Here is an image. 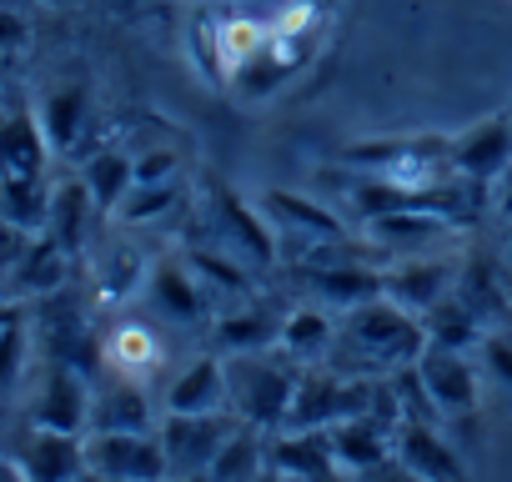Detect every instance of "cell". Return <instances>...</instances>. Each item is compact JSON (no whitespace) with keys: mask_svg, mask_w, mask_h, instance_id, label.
Segmentation results:
<instances>
[{"mask_svg":"<svg viewBox=\"0 0 512 482\" xmlns=\"http://www.w3.org/2000/svg\"><path fill=\"white\" fill-rule=\"evenodd\" d=\"M337 347H347L357 357L352 377H392L427 352V327H422V317L402 312L397 302L372 297V302L347 312Z\"/></svg>","mask_w":512,"mask_h":482,"instance_id":"1","label":"cell"},{"mask_svg":"<svg viewBox=\"0 0 512 482\" xmlns=\"http://www.w3.org/2000/svg\"><path fill=\"white\" fill-rule=\"evenodd\" d=\"M452 136H437V131H417V136H377V141H357L347 146L337 161L342 166H357L362 176H377L397 191H412V196H427L452 176Z\"/></svg>","mask_w":512,"mask_h":482,"instance_id":"2","label":"cell"},{"mask_svg":"<svg viewBox=\"0 0 512 482\" xmlns=\"http://www.w3.org/2000/svg\"><path fill=\"white\" fill-rule=\"evenodd\" d=\"M302 367L292 357L267 352H236L226 357V392H231V412L236 422L256 427V432H282L292 397H297Z\"/></svg>","mask_w":512,"mask_h":482,"instance_id":"3","label":"cell"},{"mask_svg":"<svg viewBox=\"0 0 512 482\" xmlns=\"http://www.w3.org/2000/svg\"><path fill=\"white\" fill-rule=\"evenodd\" d=\"M201 211L211 221V241L221 252L241 257L251 272H272L282 262V247H277V231L272 221L262 216V206H251L231 181H221L216 171L201 176Z\"/></svg>","mask_w":512,"mask_h":482,"instance_id":"4","label":"cell"},{"mask_svg":"<svg viewBox=\"0 0 512 482\" xmlns=\"http://www.w3.org/2000/svg\"><path fill=\"white\" fill-rule=\"evenodd\" d=\"M236 412H166L156 437L166 447V467L171 477H186V472H206L211 457L221 452V442L236 432Z\"/></svg>","mask_w":512,"mask_h":482,"instance_id":"5","label":"cell"},{"mask_svg":"<svg viewBox=\"0 0 512 482\" xmlns=\"http://www.w3.org/2000/svg\"><path fill=\"white\" fill-rule=\"evenodd\" d=\"M86 467L106 482H166V447L156 432H86Z\"/></svg>","mask_w":512,"mask_h":482,"instance_id":"6","label":"cell"},{"mask_svg":"<svg viewBox=\"0 0 512 482\" xmlns=\"http://www.w3.org/2000/svg\"><path fill=\"white\" fill-rule=\"evenodd\" d=\"M447 161H452V176L497 186L512 171V116L507 111H492V116L472 121L467 131H452Z\"/></svg>","mask_w":512,"mask_h":482,"instance_id":"7","label":"cell"},{"mask_svg":"<svg viewBox=\"0 0 512 482\" xmlns=\"http://www.w3.org/2000/svg\"><path fill=\"white\" fill-rule=\"evenodd\" d=\"M91 377L66 367V362H46L41 372V387H36V402H31V427H51V432H76L86 437L91 432Z\"/></svg>","mask_w":512,"mask_h":482,"instance_id":"8","label":"cell"},{"mask_svg":"<svg viewBox=\"0 0 512 482\" xmlns=\"http://www.w3.org/2000/svg\"><path fill=\"white\" fill-rule=\"evenodd\" d=\"M417 382L427 387L432 407L442 417H472L477 412V392H482V372L467 362V352H452V347H432L412 362Z\"/></svg>","mask_w":512,"mask_h":482,"instance_id":"9","label":"cell"},{"mask_svg":"<svg viewBox=\"0 0 512 482\" xmlns=\"http://www.w3.org/2000/svg\"><path fill=\"white\" fill-rule=\"evenodd\" d=\"M462 277V262L452 257H402L397 267H382V297L397 302L412 317H427Z\"/></svg>","mask_w":512,"mask_h":482,"instance_id":"10","label":"cell"},{"mask_svg":"<svg viewBox=\"0 0 512 482\" xmlns=\"http://www.w3.org/2000/svg\"><path fill=\"white\" fill-rule=\"evenodd\" d=\"M146 302L156 317L176 322V327H196V322H216V302L206 297V287L196 282V272L186 267V257H166L151 267L146 277Z\"/></svg>","mask_w":512,"mask_h":482,"instance_id":"11","label":"cell"},{"mask_svg":"<svg viewBox=\"0 0 512 482\" xmlns=\"http://www.w3.org/2000/svg\"><path fill=\"white\" fill-rule=\"evenodd\" d=\"M66 282H71V252L51 231H36L31 247L21 252V262L6 272V297L11 302H41V297L66 292Z\"/></svg>","mask_w":512,"mask_h":482,"instance_id":"12","label":"cell"},{"mask_svg":"<svg viewBox=\"0 0 512 482\" xmlns=\"http://www.w3.org/2000/svg\"><path fill=\"white\" fill-rule=\"evenodd\" d=\"M16 467L26 482H76L86 472V437L31 427L16 447Z\"/></svg>","mask_w":512,"mask_h":482,"instance_id":"13","label":"cell"},{"mask_svg":"<svg viewBox=\"0 0 512 482\" xmlns=\"http://www.w3.org/2000/svg\"><path fill=\"white\" fill-rule=\"evenodd\" d=\"M397 462L422 482H467V467L442 437V422H397Z\"/></svg>","mask_w":512,"mask_h":482,"instance_id":"14","label":"cell"},{"mask_svg":"<svg viewBox=\"0 0 512 482\" xmlns=\"http://www.w3.org/2000/svg\"><path fill=\"white\" fill-rule=\"evenodd\" d=\"M332 452H337V467L362 477V472L382 467L387 457H397V427L377 412H357L332 427Z\"/></svg>","mask_w":512,"mask_h":482,"instance_id":"15","label":"cell"},{"mask_svg":"<svg viewBox=\"0 0 512 482\" xmlns=\"http://www.w3.org/2000/svg\"><path fill=\"white\" fill-rule=\"evenodd\" d=\"M267 467L297 477V482H312L322 472L337 467V452H332V427H282L267 437Z\"/></svg>","mask_w":512,"mask_h":482,"instance_id":"16","label":"cell"},{"mask_svg":"<svg viewBox=\"0 0 512 482\" xmlns=\"http://www.w3.org/2000/svg\"><path fill=\"white\" fill-rule=\"evenodd\" d=\"M51 156L56 151L41 131L36 106H16L0 116V176H46Z\"/></svg>","mask_w":512,"mask_h":482,"instance_id":"17","label":"cell"},{"mask_svg":"<svg viewBox=\"0 0 512 482\" xmlns=\"http://www.w3.org/2000/svg\"><path fill=\"white\" fill-rule=\"evenodd\" d=\"M297 277L332 307L352 312L372 297H382V267H362L357 257H342V262H317V267H297Z\"/></svg>","mask_w":512,"mask_h":482,"instance_id":"18","label":"cell"},{"mask_svg":"<svg viewBox=\"0 0 512 482\" xmlns=\"http://www.w3.org/2000/svg\"><path fill=\"white\" fill-rule=\"evenodd\" d=\"M166 412H231V392H226V357L206 352L196 362H186L171 387H166Z\"/></svg>","mask_w":512,"mask_h":482,"instance_id":"19","label":"cell"},{"mask_svg":"<svg viewBox=\"0 0 512 482\" xmlns=\"http://www.w3.org/2000/svg\"><path fill=\"white\" fill-rule=\"evenodd\" d=\"M91 432H156V412H151L146 387L111 372L91 397Z\"/></svg>","mask_w":512,"mask_h":482,"instance_id":"20","label":"cell"},{"mask_svg":"<svg viewBox=\"0 0 512 482\" xmlns=\"http://www.w3.org/2000/svg\"><path fill=\"white\" fill-rule=\"evenodd\" d=\"M277 332H282V317L262 302H236V307L216 312V322H211V337H216L221 357L267 352V347H277Z\"/></svg>","mask_w":512,"mask_h":482,"instance_id":"21","label":"cell"},{"mask_svg":"<svg viewBox=\"0 0 512 482\" xmlns=\"http://www.w3.org/2000/svg\"><path fill=\"white\" fill-rule=\"evenodd\" d=\"M36 116H41V131H46L51 151H56V156H66V151H76L81 131L91 126V91H86L81 81L51 86V91L41 96Z\"/></svg>","mask_w":512,"mask_h":482,"instance_id":"22","label":"cell"},{"mask_svg":"<svg viewBox=\"0 0 512 482\" xmlns=\"http://www.w3.org/2000/svg\"><path fill=\"white\" fill-rule=\"evenodd\" d=\"M96 216H101V206H96V196L86 191V181L76 176V181H61V186L51 191V216H46V231H51V236L61 241V247L76 257V252H86Z\"/></svg>","mask_w":512,"mask_h":482,"instance_id":"23","label":"cell"},{"mask_svg":"<svg viewBox=\"0 0 512 482\" xmlns=\"http://www.w3.org/2000/svg\"><path fill=\"white\" fill-rule=\"evenodd\" d=\"M332 347H337V327H332V317H327L322 307H297V312L282 317L277 352L292 357L297 367H317V362H327Z\"/></svg>","mask_w":512,"mask_h":482,"instance_id":"24","label":"cell"},{"mask_svg":"<svg viewBox=\"0 0 512 482\" xmlns=\"http://www.w3.org/2000/svg\"><path fill=\"white\" fill-rule=\"evenodd\" d=\"M101 362L116 372V377H131L141 382L151 367H161V342L146 322H116L101 342Z\"/></svg>","mask_w":512,"mask_h":482,"instance_id":"25","label":"cell"},{"mask_svg":"<svg viewBox=\"0 0 512 482\" xmlns=\"http://www.w3.org/2000/svg\"><path fill=\"white\" fill-rule=\"evenodd\" d=\"M422 327H427V342H432V347H452V352H472V347H482V337H487V322L472 312V302H467L457 287L422 317Z\"/></svg>","mask_w":512,"mask_h":482,"instance_id":"26","label":"cell"},{"mask_svg":"<svg viewBox=\"0 0 512 482\" xmlns=\"http://www.w3.org/2000/svg\"><path fill=\"white\" fill-rule=\"evenodd\" d=\"M146 277H151V262L131 247V241H111V247H101V257H96V292H101L106 307L131 302L136 292H146Z\"/></svg>","mask_w":512,"mask_h":482,"instance_id":"27","label":"cell"},{"mask_svg":"<svg viewBox=\"0 0 512 482\" xmlns=\"http://www.w3.org/2000/svg\"><path fill=\"white\" fill-rule=\"evenodd\" d=\"M262 472H267V432H256V427H246V422L221 442V452H216L211 467H206L211 482H256Z\"/></svg>","mask_w":512,"mask_h":482,"instance_id":"28","label":"cell"},{"mask_svg":"<svg viewBox=\"0 0 512 482\" xmlns=\"http://www.w3.org/2000/svg\"><path fill=\"white\" fill-rule=\"evenodd\" d=\"M81 181H86V191L96 196L101 211H116V206L126 201V191L136 186V156H126V151H116V146H101V151L86 156Z\"/></svg>","mask_w":512,"mask_h":482,"instance_id":"29","label":"cell"},{"mask_svg":"<svg viewBox=\"0 0 512 482\" xmlns=\"http://www.w3.org/2000/svg\"><path fill=\"white\" fill-rule=\"evenodd\" d=\"M0 216L16 221L21 231H46L51 216V186L46 176H0Z\"/></svg>","mask_w":512,"mask_h":482,"instance_id":"30","label":"cell"},{"mask_svg":"<svg viewBox=\"0 0 512 482\" xmlns=\"http://www.w3.org/2000/svg\"><path fill=\"white\" fill-rule=\"evenodd\" d=\"M181 201H186L181 176H176V181H136V186L126 191V201H121L111 216L126 221V226H146V221H161L166 211H176Z\"/></svg>","mask_w":512,"mask_h":482,"instance_id":"31","label":"cell"},{"mask_svg":"<svg viewBox=\"0 0 512 482\" xmlns=\"http://www.w3.org/2000/svg\"><path fill=\"white\" fill-rule=\"evenodd\" d=\"M26 362H31V322H26V312H16L0 327V397H11L21 387Z\"/></svg>","mask_w":512,"mask_h":482,"instance_id":"32","label":"cell"},{"mask_svg":"<svg viewBox=\"0 0 512 482\" xmlns=\"http://www.w3.org/2000/svg\"><path fill=\"white\" fill-rule=\"evenodd\" d=\"M477 352H482V372L512 397V342H507L502 332H487Z\"/></svg>","mask_w":512,"mask_h":482,"instance_id":"33","label":"cell"},{"mask_svg":"<svg viewBox=\"0 0 512 482\" xmlns=\"http://www.w3.org/2000/svg\"><path fill=\"white\" fill-rule=\"evenodd\" d=\"M181 176V156L176 151H146V156H136V181H176Z\"/></svg>","mask_w":512,"mask_h":482,"instance_id":"34","label":"cell"},{"mask_svg":"<svg viewBox=\"0 0 512 482\" xmlns=\"http://www.w3.org/2000/svg\"><path fill=\"white\" fill-rule=\"evenodd\" d=\"M31 247V231H21L16 221H6L0 216V277H6L16 262H21V252Z\"/></svg>","mask_w":512,"mask_h":482,"instance_id":"35","label":"cell"},{"mask_svg":"<svg viewBox=\"0 0 512 482\" xmlns=\"http://www.w3.org/2000/svg\"><path fill=\"white\" fill-rule=\"evenodd\" d=\"M26 41H31V26H26V16H21V11H11V6H0V56L21 51Z\"/></svg>","mask_w":512,"mask_h":482,"instance_id":"36","label":"cell"},{"mask_svg":"<svg viewBox=\"0 0 512 482\" xmlns=\"http://www.w3.org/2000/svg\"><path fill=\"white\" fill-rule=\"evenodd\" d=\"M357 482H422V477H417V472H407V467H402L397 457H387L382 467H372V472H362Z\"/></svg>","mask_w":512,"mask_h":482,"instance_id":"37","label":"cell"},{"mask_svg":"<svg viewBox=\"0 0 512 482\" xmlns=\"http://www.w3.org/2000/svg\"><path fill=\"white\" fill-rule=\"evenodd\" d=\"M492 206H497V211H502V216L512 221V171H507V176L497 181V191H492Z\"/></svg>","mask_w":512,"mask_h":482,"instance_id":"38","label":"cell"},{"mask_svg":"<svg viewBox=\"0 0 512 482\" xmlns=\"http://www.w3.org/2000/svg\"><path fill=\"white\" fill-rule=\"evenodd\" d=\"M0 482H26V477H21V467H16V457L0 462Z\"/></svg>","mask_w":512,"mask_h":482,"instance_id":"39","label":"cell"},{"mask_svg":"<svg viewBox=\"0 0 512 482\" xmlns=\"http://www.w3.org/2000/svg\"><path fill=\"white\" fill-rule=\"evenodd\" d=\"M312 482H357L347 467H332V472H322V477H312Z\"/></svg>","mask_w":512,"mask_h":482,"instance_id":"40","label":"cell"},{"mask_svg":"<svg viewBox=\"0 0 512 482\" xmlns=\"http://www.w3.org/2000/svg\"><path fill=\"white\" fill-rule=\"evenodd\" d=\"M16 312H21V307H16V302H11V297H6V292H0V327H6V322H11V317H16Z\"/></svg>","mask_w":512,"mask_h":482,"instance_id":"41","label":"cell"},{"mask_svg":"<svg viewBox=\"0 0 512 482\" xmlns=\"http://www.w3.org/2000/svg\"><path fill=\"white\" fill-rule=\"evenodd\" d=\"M256 482H297V477H287V472H277V467H267L262 477H256Z\"/></svg>","mask_w":512,"mask_h":482,"instance_id":"42","label":"cell"},{"mask_svg":"<svg viewBox=\"0 0 512 482\" xmlns=\"http://www.w3.org/2000/svg\"><path fill=\"white\" fill-rule=\"evenodd\" d=\"M166 482H211L206 472H186V477H166Z\"/></svg>","mask_w":512,"mask_h":482,"instance_id":"43","label":"cell"},{"mask_svg":"<svg viewBox=\"0 0 512 482\" xmlns=\"http://www.w3.org/2000/svg\"><path fill=\"white\" fill-rule=\"evenodd\" d=\"M502 252H507V262H512V221H507V236H502Z\"/></svg>","mask_w":512,"mask_h":482,"instance_id":"44","label":"cell"},{"mask_svg":"<svg viewBox=\"0 0 512 482\" xmlns=\"http://www.w3.org/2000/svg\"><path fill=\"white\" fill-rule=\"evenodd\" d=\"M56 6H61V0H56Z\"/></svg>","mask_w":512,"mask_h":482,"instance_id":"45","label":"cell"}]
</instances>
